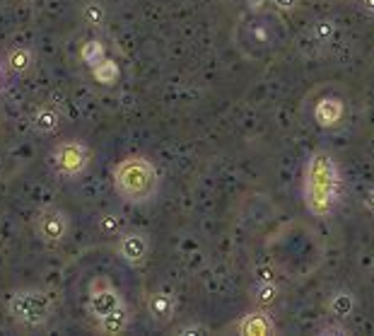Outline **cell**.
I'll use <instances>...</instances> for the list:
<instances>
[{"label": "cell", "instance_id": "6da1fadb", "mask_svg": "<svg viewBox=\"0 0 374 336\" xmlns=\"http://www.w3.org/2000/svg\"><path fill=\"white\" fill-rule=\"evenodd\" d=\"M338 187H341V174H338L333 158L324 150L314 153L307 162V174H304L307 211L317 218L331 216L338 203Z\"/></svg>", "mask_w": 374, "mask_h": 336}, {"label": "cell", "instance_id": "7a4b0ae2", "mask_svg": "<svg viewBox=\"0 0 374 336\" xmlns=\"http://www.w3.org/2000/svg\"><path fill=\"white\" fill-rule=\"evenodd\" d=\"M160 177L155 165L140 155L121 160L114 167V189L128 203H147L155 198Z\"/></svg>", "mask_w": 374, "mask_h": 336}, {"label": "cell", "instance_id": "3957f363", "mask_svg": "<svg viewBox=\"0 0 374 336\" xmlns=\"http://www.w3.org/2000/svg\"><path fill=\"white\" fill-rule=\"evenodd\" d=\"M8 312L17 324L29 329L44 327L53 317V300L39 288L15 290L8 300Z\"/></svg>", "mask_w": 374, "mask_h": 336}, {"label": "cell", "instance_id": "277c9868", "mask_svg": "<svg viewBox=\"0 0 374 336\" xmlns=\"http://www.w3.org/2000/svg\"><path fill=\"white\" fill-rule=\"evenodd\" d=\"M48 160H51L53 172L66 179H73L90 167L92 150L85 143H80V140H63V143H58L51 150V158Z\"/></svg>", "mask_w": 374, "mask_h": 336}, {"label": "cell", "instance_id": "5b68a950", "mask_svg": "<svg viewBox=\"0 0 374 336\" xmlns=\"http://www.w3.org/2000/svg\"><path fill=\"white\" fill-rule=\"evenodd\" d=\"M68 230H71V218L61 208L46 206L34 216V235L44 245H61L68 237Z\"/></svg>", "mask_w": 374, "mask_h": 336}, {"label": "cell", "instance_id": "8992f818", "mask_svg": "<svg viewBox=\"0 0 374 336\" xmlns=\"http://www.w3.org/2000/svg\"><path fill=\"white\" fill-rule=\"evenodd\" d=\"M119 256L126 261L128 266H140L150 254V240L145 232L140 230H128L119 235V245H116Z\"/></svg>", "mask_w": 374, "mask_h": 336}, {"label": "cell", "instance_id": "52a82bcc", "mask_svg": "<svg viewBox=\"0 0 374 336\" xmlns=\"http://www.w3.org/2000/svg\"><path fill=\"white\" fill-rule=\"evenodd\" d=\"M124 303V298H121V293L116 288H111L109 283H100V288H92L90 293V300H87V312L92 315V317H102V315L111 312L114 308H119V305Z\"/></svg>", "mask_w": 374, "mask_h": 336}, {"label": "cell", "instance_id": "ba28073f", "mask_svg": "<svg viewBox=\"0 0 374 336\" xmlns=\"http://www.w3.org/2000/svg\"><path fill=\"white\" fill-rule=\"evenodd\" d=\"M343 114H346V104L338 97H324L314 106V121H317L321 129H333V126L341 124Z\"/></svg>", "mask_w": 374, "mask_h": 336}, {"label": "cell", "instance_id": "9c48e42d", "mask_svg": "<svg viewBox=\"0 0 374 336\" xmlns=\"http://www.w3.org/2000/svg\"><path fill=\"white\" fill-rule=\"evenodd\" d=\"M273 332H275L273 317L265 310H256V312L244 315L237 324V334L242 336H270Z\"/></svg>", "mask_w": 374, "mask_h": 336}, {"label": "cell", "instance_id": "30bf717a", "mask_svg": "<svg viewBox=\"0 0 374 336\" xmlns=\"http://www.w3.org/2000/svg\"><path fill=\"white\" fill-rule=\"evenodd\" d=\"M147 315L155 324H167L171 317H174L176 310V300L171 293H150L147 298Z\"/></svg>", "mask_w": 374, "mask_h": 336}, {"label": "cell", "instance_id": "8fae6325", "mask_svg": "<svg viewBox=\"0 0 374 336\" xmlns=\"http://www.w3.org/2000/svg\"><path fill=\"white\" fill-rule=\"evenodd\" d=\"M128 324H131V312H128V308L124 303H121L119 308L111 310V312L97 317V329H100L102 334H106V336L124 334L128 329Z\"/></svg>", "mask_w": 374, "mask_h": 336}, {"label": "cell", "instance_id": "7c38bea8", "mask_svg": "<svg viewBox=\"0 0 374 336\" xmlns=\"http://www.w3.org/2000/svg\"><path fill=\"white\" fill-rule=\"evenodd\" d=\"M34 66V53L29 46H12L5 53V68L15 75H22V73L32 71Z\"/></svg>", "mask_w": 374, "mask_h": 336}, {"label": "cell", "instance_id": "4fadbf2b", "mask_svg": "<svg viewBox=\"0 0 374 336\" xmlns=\"http://www.w3.org/2000/svg\"><path fill=\"white\" fill-rule=\"evenodd\" d=\"M355 310V295L350 290H336L328 300V312L336 319H348Z\"/></svg>", "mask_w": 374, "mask_h": 336}, {"label": "cell", "instance_id": "5bb4252c", "mask_svg": "<svg viewBox=\"0 0 374 336\" xmlns=\"http://www.w3.org/2000/svg\"><path fill=\"white\" fill-rule=\"evenodd\" d=\"M58 126H61V114H58L56 109H51V106L37 109V114H34V131H37L39 136L56 133Z\"/></svg>", "mask_w": 374, "mask_h": 336}, {"label": "cell", "instance_id": "9a60e30c", "mask_svg": "<svg viewBox=\"0 0 374 336\" xmlns=\"http://www.w3.org/2000/svg\"><path fill=\"white\" fill-rule=\"evenodd\" d=\"M80 17H82V22H85L87 27H92V29L104 27V22H106L104 3H102V0H87V3L82 5V10H80Z\"/></svg>", "mask_w": 374, "mask_h": 336}, {"label": "cell", "instance_id": "2e32d148", "mask_svg": "<svg viewBox=\"0 0 374 336\" xmlns=\"http://www.w3.org/2000/svg\"><path fill=\"white\" fill-rule=\"evenodd\" d=\"M278 288H275L270 281H263V283H259V286H254L251 288V298H254V303L256 305H261V308H270V305L278 300Z\"/></svg>", "mask_w": 374, "mask_h": 336}, {"label": "cell", "instance_id": "e0dca14e", "mask_svg": "<svg viewBox=\"0 0 374 336\" xmlns=\"http://www.w3.org/2000/svg\"><path fill=\"white\" fill-rule=\"evenodd\" d=\"M97 227H100L102 235H116V232H121V227H124V218H121L119 213H104V216L100 218V223H97Z\"/></svg>", "mask_w": 374, "mask_h": 336}, {"label": "cell", "instance_id": "ac0fdd59", "mask_svg": "<svg viewBox=\"0 0 374 336\" xmlns=\"http://www.w3.org/2000/svg\"><path fill=\"white\" fill-rule=\"evenodd\" d=\"M82 58H85L90 66H95V63H100L102 58H104V48H102V44L100 41H87L85 44V48H82Z\"/></svg>", "mask_w": 374, "mask_h": 336}, {"label": "cell", "instance_id": "d6986e66", "mask_svg": "<svg viewBox=\"0 0 374 336\" xmlns=\"http://www.w3.org/2000/svg\"><path fill=\"white\" fill-rule=\"evenodd\" d=\"M314 34H317L319 41H326V39H331L333 22H331V19H319V22L314 24Z\"/></svg>", "mask_w": 374, "mask_h": 336}, {"label": "cell", "instance_id": "ffe728a7", "mask_svg": "<svg viewBox=\"0 0 374 336\" xmlns=\"http://www.w3.org/2000/svg\"><path fill=\"white\" fill-rule=\"evenodd\" d=\"M270 3H273L278 10H283V12H292V10L299 5V0H270Z\"/></svg>", "mask_w": 374, "mask_h": 336}, {"label": "cell", "instance_id": "44dd1931", "mask_svg": "<svg viewBox=\"0 0 374 336\" xmlns=\"http://www.w3.org/2000/svg\"><path fill=\"white\" fill-rule=\"evenodd\" d=\"M181 336H194V334H205V327H198V324H189V327L179 329Z\"/></svg>", "mask_w": 374, "mask_h": 336}, {"label": "cell", "instance_id": "7402d4cb", "mask_svg": "<svg viewBox=\"0 0 374 336\" xmlns=\"http://www.w3.org/2000/svg\"><path fill=\"white\" fill-rule=\"evenodd\" d=\"M324 334H348V329L346 327H326Z\"/></svg>", "mask_w": 374, "mask_h": 336}, {"label": "cell", "instance_id": "603a6c76", "mask_svg": "<svg viewBox=\"0 0 374 336\" xmlns=\"http://www.w3.org/2000/svg\"><path fill=\"white\" fill-rule=\"evenodd\" d=\"M362 8H365V12L374 15V0H362Z\"/></svg>", "mask_w": 374, "mask_h": 336}, {"label": "cell", "instance_id": "cb8c5ba5", "mask_svg": "<svg viewBox=\"0 0 374 336\" xmlns=\"http://www.w3.org/2000/svg\"><path fill=\"white\" fill-rule=\"evenodd\" d=\"M365 203H367V206H370L372 211H374V189H372V192H367V196H365Z\"/></svg>", "mask_w": 374, "mask_h": 336}]
</instances>
